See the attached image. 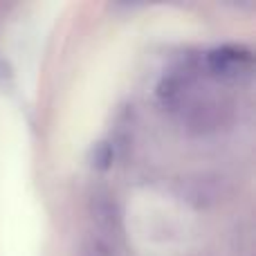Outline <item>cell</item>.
<instances>
[{
    "instance_id": "1",
    "label": "cell",
    "mask_w": 256,
    "mask_h": 256,
    "mask_svg": "<svg viewBox=\"0 0 256 256\" xmlns=\"http://www.w3.org/2000/svg\"><path fill=\"white\" fill-rule=\"evenodd\" d=\"M207 70L218 79L234 81L250 74L254 68V54L245 45H220L207 52Z\"/></svg>"
},
{
    "instance_id": "2",
    "label": "cell",
    "mask_w": 256,
    "mask_h": 256,
    "mask_svg": "<svg viewBox=\"0 0 256 256\" xmlns=\"http://www.w3.org/2000/svg\"><path fill=\"white\" fill-rule=\"evenodd\" d=\"M110 160H112L110 148H108L106 144H102V146H99V150H97V155H94V164H97L99 168H106Z\"/></svg>"
},
{
    "instance_id": "3",
    "label": "cell",
    "mask_w": 256,
    "mask_h": 256,
    "mask_svg": "<svg viewBox=\"0 0 256 256\" xmlns=\"http://www.w3.org/2000/svg\"><path fill=\"white\" fill-rule=\"evenodd\" d=\"M9 84H12V68L0 56V86H9Z\"/></svg>"
}]
</instances>
